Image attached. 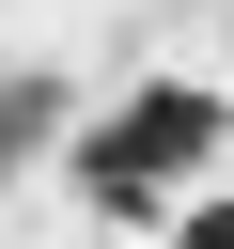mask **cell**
<instances>
[{"label": "cell", "instance_id": "cell-3", "mask_svg": "<svg viewBox=\"0 0 234 249\" xmlns=\"http://www.w3.org/2000/svg\"><path fill=\"white\" fill-rule=\"evenodd\" d=\"M187 249H234V202H203V218H187Z\"/></svg>", "mask_w": 234, "mask_h": 249}, {"label": "cell", "instance_id": "cell-1", "mask_svg": "<svg viewBox=\"0 0 234 249\" xmlns=\"http://www.w3.org/2000/svg\"><path fill=\"white\" fill-rule=\"evenodd\" d=\"M187 156H218V93H187V78H140V93H125V109L78 140V187H94L109 218H140V202H156Z\"/></svg>", "mask_w": 234, "mask_h": 249}, {"label": "cell", "instance_id": "cell-2", "mask_svg": "<svg viewBox=\"0 0 234 249\" xmlns=\"http://www.w3.org/2000/svg\"><path fill=\"white\" fill-rule=\"evenodd\" d=\"M31 140H62V78H47V62H31V78H0V171H16Z\"/></svg>", "mask_w": 234, "mask_h": 249}]
</instances>
